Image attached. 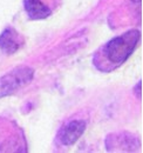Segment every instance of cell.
<instances>
[{
	"label": "cell",
	"instance_id": "52a82bcc",
	"mask_svg": "<svg viewBox=\"0 0 143 153\" xmlns=\"http://www.w3.org/2000/svg\"><path fill=\"white\" fill-rule=\"evenodd\" d=\"M141 86H142V81L140 80L136 84V86L134 87V93H135V96H137L139 98H141V96H142V88H141Z\"/></svg>",
	"mask_w": 143,
	"mask_h": 153
},
{
	"label": "cell",
	"instance_id": "7a4b0ae2",
	"mask_svg": "<svg viewBox=\"0 0 143 153\" xmlns=\"http://www.w3.org/2000/svg\"><path fill=\"white\" fill-rule=\"evenodd\" d=\"M34 78V70L29 66H17L0 76V99L14 94L18 90L27 86Z\"/></svg>",
	"mask_w": 143,
	"mask_h": 153
},
{
	"label": "cell",
	"instance_id": "5b68a950",
	"mask_svg": "<svg viewBox=\"0 0 143 153\" xmlns=\"http://www.w3.org/2000/svg\"><path fill=\"white\" fill-rule=\"evenodd\" d=\"M22 45L19 33L12 27L5 28L0 34V50L7 56L17 53Z\"/></svg>",
	"mask_w": 143,
	"mask_h": 153
},
{
	"label": "cell",
	"instance_id": "277c9868",
	"mask_svg": "<svg viewBox=\"0 0 143 153\" xmlns=\"http://www.w3.org/2000/svg\"><path fill=\"white\" fill-rule=\"evenodd\" d=\"M86 127H87V124L83 120L76 119V120L69 121L60 131L59 139L61 144L65 146H73L82 137V134L85 133Z\"/></svg>",
	"mask_w": 143,
	"mask_h": 153
},
{
	"label": "cell",
	"instance_id": "8992f818",
	"mask_svg": "<svg viewBox=\"0 0 143 153\" xmlns=\"http://www.w3.org/2000/svg\"><path fill=\"white\" fill-rule=\"evenodd\" d=\"M24 8L32 20L46 19L52 14V10L41 0H24Z\"/></svg>",
	"mask_w": 143,
	"mask_h": 153
},
{
	"label": "cell",
	"instance_id": "3957f363",
	"mask_svg": "<svg viewBox=\"0 0 143 153\" xmlns=\"http://www.w3.org/2000/svg\"><path fill=\"white\" fill-rule=\"evenodd\" d=\"M141 146L139 139L128 133V132H121V133L109 134L106 138V150L107 151H122V152H133L136 149Z\"/></svg>",
	"mask_w": 143,
	"mask_h": 153
},
{
	"label": "cell",
	"instance_id": "6da1fadb",
	"mask_svg": "<svg viewBox=\"0 0 143 153\" xmlns=\"http://www.w3.org/2000/svg\"><path fill=\"white\" fill-rule=\"evenodd\" d=\"M141 39V32L139 30H129L117 37L110 39L96 53L97 61L95 65L99 70L103 65H111L110 71L121 66L133 54Z\"/></svg>",
	"mask_w": 143,
	"mask_h": 153
}]
</instances>
